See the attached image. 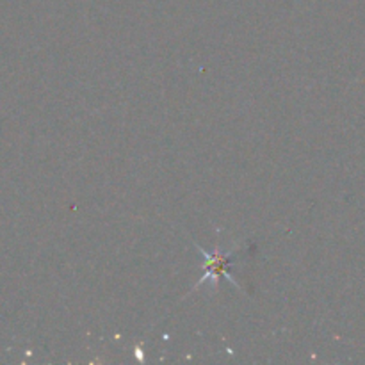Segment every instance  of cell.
<instances>
[{
	"label": "cell",
	"instance_id": "6da1fadb",
	"mask_svg": "<svg viewBox=\"0 0 365 365\" xmlns=\"http://www.w3.org/2000/svg\"><path fill=\"white\" fill-rule=\"evenodd\" d=\"M200 252L203 253V257L207 259V274L203 277V280L200 282V284H203V282H207L209 278H217L221 274V277H227V280L230 282H235L234 278L228 274V267H230V255H225V253H207L203 252V250H200ZM198 284V285H200Z\"/></svg>",
	"mask_w": 365,
	"mask_h": 365
}]
</instances>
